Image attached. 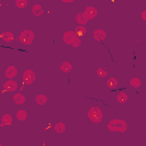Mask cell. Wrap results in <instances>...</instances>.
Returning a JSON list of instances; mask_svg holds the SVG:
<instances>
[{"mask_svg": "<svg viewBox=\"0 0 146 146\" xmlns=\"http://www.w3.org/2000/svg\"><path fill=\"white\" fill-rule=\"evenodd\" d=\"M107 128H108V130L114 131V132H125L128 124L125 121H123L121 119H114L108 122Z\"/></svg>", "mask_w": 146, "mask_h": 146, "instance_id": "1", "label": "cell"}, {"mask_svg": "<svg viewBox=\"0 0 146 146\" xmlns=\"http://www.w3.org/2000/svg\"><path fill=\"white\" fill-rule=\"evenodd\" d=\"M88 119L94 123H99L103 121V111L98 106H91L88 111Z\"/></svg>", "mask_w": 146, "mask_h": 146, "instance_id": "2", "label": "cell"}, {"mask_svg": "<svg viewBox=\"0 0 146 146\" xmlns=\"http://www.w3.org/2000/svg\"><path fill=\"white\" fill-rule=\"evenodd\" d=\"M63 40L64 42H66L67 44L72 46V47H79L81 43V39L79 36H76V34L73 31H67L63 34Z\"/></svg>", "mask_w": 146, "mask_h": 146, "instance_id": "3", "label": "cell"}, {"mask_svg": "<svg viewBox=\"0 0 146 146\" xmlns=\"http://www.w3.org/2000/svg\"><path fill=\"white\" fill-rule=\"evenodd\" d=\"M34 40V32L30 31V30H24L21 32V34L18 35V41L24 44V46H29L33 42Z\"/></svg>", "mask_w": 146, "mask_h": 146, "instance_id": "4", "label": "cell"}, {"mask_svg": "<svg viewBox=\"0 0 146 146\" xmlns=\"http://www.w3.org/2000/svg\"><path fill=\"white\" fill-rule=\"evenodd\" d=\"M34 80H35V73H34V71L31 70V68L25 70L24 73H23V82H24V84L30 86V84H32L34 82Z\"/></svg>", "mask_w": 146, "mask_h": 146, "instance_id": "5", "label": "cell"}, {"mask_svg": "<svg viewBox=\"0 0 146 146\" xmlns=\"http://www.w3.org/2000/svg\"><path fill=\"white\" fill-rule=\"evenodd\" d=\"M17 82L16 81H14V80H7L5 83H3V90L5 91H9V92H11V91H15L16 89H17Z\"/></svg>", "mask_w": 146, "mask_h": 146, "instance_id": "6", "label": "cell"}, {"mask_svg": "<svg viewBox=\"0 0 146 146\" xmlns=\"http://www.w3.org/2000/svg\"><path fill=\"white\" fill-rule=\"evenodd\" d=\"M17 73H18L17 68H16L14 65H10V66L7 67V70H6V72H5V75H6V78H7L8 80H13V79L17 75Z\"/></svg>", "mask_w": 146, "mask_h": 146, "instance_id": "7", "label": "cell"}, {"mask_svg": "<svg viewBox=\"0 0 146 146\" xmlns=\"http://www.w3.org/2000/svg\"><path fill=\"white\" fill-rule=\"evenodd\" d=\"M83 14L87 16L88 19H92V18H95V17L97 16V9H96L95 7H92V6H88V7L84 9Z\"/></svg>", "mask_w": 146, "mask_h": 146, "instance_id": "8", "label": "cell"}, {"mask_svg": "<svg viewBox=\"0 0 146 146\" xmlns=\"http://www.w3.org/2000/svg\"><path fill=\"white\" fill-rule=\"evenodd\" d=\"M92 36H94V39H95V40H97V41L102 42V41H104V40H105V38H106V33H105V31H104V30L98 29V30H95V31L92 32Z\"/></svg>", "mask_w": 146, "mask_h": 146, "instance_id": "9", "label": "cell"}, {"mask_svg": "<svg viewBox=\"0 0 146 146\" xmlns=\"http://www.w3.org/2000/svg\"><path fill=\"white\" fill-rule=\"evenodd\" d=\"M13 123V116L10 114H3L1 117V122H0V127L2 125H10Z\"/></svg>", "mask_w": 146, "mask_h": 146, "instance_id": "10", "label": "cell"}, {"mask_svg": "<svg viewBox=\"0 0 146 146\" xmlns=\"http://www.w3.org/2000/svg\"><path fill=\"white\" fill-rule=\"evenodd\" d=\"M32 14H33L34 16H36V17H40V16L43 14V8H42V6L39 5V3L33 5V7H32Z\"/></svg>", "mask_w": 146, "mask_h": 146, "instance_id": "11", "label": "cell"}, {"mask_svg": "<svg viewBox=\"0 0 146 146\" xmlns=\"http://www.w3.org/2000/svg\"><path fill=\"white\" fill-rule=\"evenodd\" d=\"M25 100H26V98H25L24 95H22L19 92H17V94L14 95V102H15L16 105H23L25 103Z\"/></svg>", "mask_w": 146, "mask_h": 146, "instance_id": "12", "label": "cell"}, {"mask_svg": "<svg viewBox=\"0 0 146 146\" xmlns=\"http://www.w3.org/2000/svg\"><path fill=\"white\" fill-rule=\"evenodd\" d=\"M88 18H87V16L83 14V13H79L78 15H76V22L79 23V25H86L87 23H88Z\"/></svg>", "mask_w": 146, "mask_h": 146, "instance_id": "13", "label": "cell"}, {"mask_svg": "<svg viewBox=\"0 0 146 146\" xmlns=\"http://www.w3.org/2000/svg\"><path fill=\"white\" fill-rule=\"evenodd\" d=\"M1 38H2V40H3L5 42H7V43H9V42L14 41V39H15L14 34H13L11 32H9V31H7V32H3V33L1 34Z\"/></svg>", "mask_w": 146, "mask_h": 146, "instance_id": "14", "label": "cell"}, {"mask_svg": "<svg viewBox=\"0 0 146 146\" xmlns=\"http://www.w3.org/2000/svg\"><path fill=\"white\" fill-rule=\"evenodd\" d=\"M73 32L76 34V36H79V38H80V36L86 35V33H87V29H86L83 25H78Z\"/></svg>", "mask_w": 146, "mask_h": 146, "instance_id": "15", "label": "cell"}, {"mask_svg": "<svg viewBox=\"0 0 146 146\" xmlns=\"http://www.w3.org/2000/svg\"><path fill=\"white\" fill-rule=\"evenodd\" d=\"M59 68H60V71H62V72L67 73V72H70V71L72 70V64H71V63H68V62H63V63L60 64Z\"/></svg>", "mask_w": 146, "mask_h": 146, "instance_id": "16", "label": "cell"}, {"mask_svg": "<svg viewBox=\"0 0 146 146\" xmlns=\"http://www.w3.org/2000/svg\"><path fill=\"white\" fill-rule=\"evenodd\" d=\"M65 129H66V127H65V124H64L63 122H57V123H55V125H54V130H55L57 133L64 132Z\"/></svg>", "mask_w": 146, "mask_h": 146, "instance_id": "17", "label": "cell"}, {"mask_svg": "<svg viewBox=\"0 0 146 146\" xmlns=\"http://www.w3.org/2000/svg\"><path fill=\"white\" fill-rule=\"evenodd\" d=\"M129 83H130V86H131L132 88H135V89H137V88H139V87L141 86V81H140L139 78H132Z\"/></svg>", "mask_w": 146, "mask_h": 146, "instance_id": "18", "label": "cell"}, {"mask_svg": "<svg viewBox=\"0 0 146 146\" xmlns=\"http://www.w3.org/2000/svg\"><path fill=\"white\" fill-rule=\"evenodd\" d=\"M116 99H117V102H119V103H121V104H124V103L128 100V96H127V94H125V92L121 91V92H119V94H117V96H116Z\"/></svg>", "mask_w": 146, "mask_h": 146, "instance_id": "19", "label": "cell"}, {"mask_svg": "<svg viewBox=\"0 0 146 146\" xmlns=\"http://www.w3.org/2000/svg\"><path fill=\"white\" fill-rule=\"evenodd\" d=\"M16 117L21 121H24L27 117V112L25 110H18L17 113H16Z\"/></svg>", "mask_w": 146, "mask_h": 146, "instance_id": "20", "label": "cell"}, {"mask_svg": "<svg viewBox=\"0 0 146 146\" xmlns=\"http://www.w3.org/2000/svg\"><path fill=\"white\" fill-rule=\"evenodd\" d=\"M106 84H107L108 88H115L119 84V81L115 78H108L107 81H106Z\"/></svg>", "mask_w": 146, "mask_h": 146, "instance_id": "21", "label": "cell"}, {"mask_svg": "<svg viewBox=\"0 0 146 146\" xmlns=\"http://www.w3.org/2000/svg\"><path fill=\"white\" fill-rule=\"evenodd\" d=\"M48 99H47V97L44 96V95H38V96H35V102H36V104L38 105H43V104H46V102H47Z\"/></svg>", "mask_w": 146, "mask_h": 146, "instance_id": "22", "label": "cell"}, {"mask_svg": "<svg viewBox=\"0 0 146 146\" xmlns=\"http://www.w3.org/2000/svg\"><path fill=\"white\" fill-rule=\"evenodd\" d=\"M15 5H16V7H18L19 9H22V8H24V7L27 6V1H26V0H16V1H15Z\"/></svg>", "mask_w": 146, "mask_h": 146, "instance_id": "23", "label": "cell"}, {"mask_svg": "<svg viewBox=\"0 0 146 146\" xmlns=\"http://www.w3.org/2000/svg\"><path fill=\"white\" fill-rule=\"evenodd\" d=\"M107 74H108V72H107L106 70H104V68H98V70H97V75H98L99 78H106Z\"/></svg>", "mask_w": 146, "mask_h": 146, "instance_id": "24", "label": "cell"}, {"mask_svg": "<svg viewBox=\"0 0 146 146\" xmlns=\"http://www.w3.org/2000/svg\"><path fill=\"white\" fill-rule=\"evenodd\" d=\"M141 19L143 21H146V9H144L143 13H141Z\"/></svg>", "mask_w": 146, "mask_h": 146, "instance_id": "25", "label": "cell"}, {"mask_svg": "<svg viewBox=\"0 0 146 146\" xmlns=\"http://www.w3.org/2000/svg\"><path fill=\"white\" fill-rule=\"evenodd\" d=\"M62 1H63V2H67V3H68V2H72L73 0H62Z\"/></svg>", "mask_w": 146, "mask_h": 146, "instance_id": "26", "label": "cell"}, {"mask_svg": "<svg viewBox=\"0 0 146 146\" xmlns=\"http://www.w3.org/2000/svg\"><path fill=\"white\" fill-rule=\"evenodd\" d=\"M0 36H1V35H0Z\"/></svg>", "mask_w": 146, "mask_h": 146, "instance_id": "27", "label": "cell"}]
</instances>
